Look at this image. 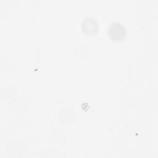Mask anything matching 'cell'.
<instances>
[{
  "mask_svg": "<svg viewBox=\"0 0 158 158\" xmlns=\"http://www.w3.org/2000/svg\"><path fill=\"white\" fill-rule=\"evenodd\" d=\"M81 30L86 35H94L98 31V23L93 17H87L81 23Z\"/></svg>",
  "mask_w": 158,
  "mask_h": 158,
  "instance_id": "2",
  "label": "cell"
},
{
  "mask_svg": "<svg viewBox=\"0 0 158 158\" xmlns=\"http://www.w3.org/2000/svg\"><path fill=\"white\" fill-rule=\"evenodd\" d=\"M125 27L120 22L112 23L107 29V35L109 38L114 41H123L126 37Z\"/></svg>",
  "mask_w": 158,
  "mask_h": 158,
  "instance_id": "1",
  "label": "cell"
}]
</instances>
